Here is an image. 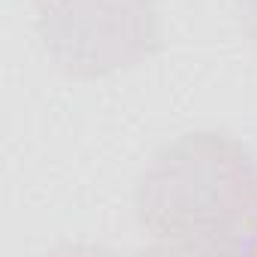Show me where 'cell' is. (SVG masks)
<instances>
[{"label": "cell", "instance_id": "cell-1", "mask_svg": "<svg viewBox=\"0 0 257 257\" xmlns=\"http://www.w3.org/2000/svg\"><path fill=\"white\" fill-rule=\"evenodd\" d=\"M134 209L161 251H236L257 230V164L227 134L179 137L140 176Z\"/></svg>", "mask_w": 257, "mask_h": 257}, {"label": "cell", "instance_id": "cell-2", "mask_svg": "<svg viewBox=\"0 0 257 257\" xmlns=\"http://www.w3.org/2000/svg\"><path fill=\"white\" fill-rule=\"evenodd\" d=\"M46 52L73 76H112L158 46V0H37Z\"/></svg>", "mask_w": 257, "mask_h": 257}, {"label": "cell", "instance_id": "cell-3", "mask_svg": "<svg viewBox=\"0 0 257 257\" xmlns=\"http://www.w3.org/2000/svg\"><path fill=\"white\" fill-rule=\"evenodd\" d=\"M236 7H239V16H242L248 34H251L254 43H257V0H236Z\"/></svg>", "mask_w": 257, "mask_h": 257}]
</instances>
